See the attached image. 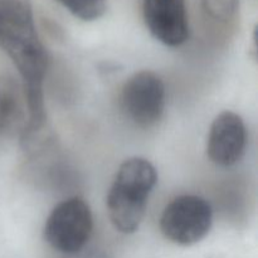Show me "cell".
I'll return each instance as SVG.
<instances>
[{"mask_svg": "<svg viewBox=\"0 0 258 258\" xmlns=\"http://www.w3.org/2000/svg\"><path fill=\"white\" fill-rule=\"evenodd\" d=\"M0 47L19 71L29 110L25 136L45 123L43 83L48 53L38 37L32 0H0Z\"/></svg>", "mask_w": 258, "mask_h": 258, "instance_id": "1", "label": "cell"}, {"mask_svg": "<svg viewBox=\"0 0 258 258\" xmlns=\"http://www.w3.org/2000/svg\"><path fill=\"white\" fill-rule=\"evenodd\" d=\"M156 183L155 166L146 159L130 158L121 164L106 198L108 217L118 232L131 234L140 228Z\"/></svg>", "mask_w": 258, "mask_h": 258, "instance_id": "2", "label": "cell"}, {"mask_svg": "<svg viewBox=\"0 0 258 258\" xmlns=\"http://www.w3.org/2000/svg\"><path fill=\"white\" fill-rule=\"evenodd\" d=\"M92 213L80 197L58 204L44 226V239L60 253L77 254L85 248L92 233Z\"/></svg>", "mask_w": 258, "mask_h": 258, "instance_id": "3", "label": "cell"}, {"mask_svg": "<svg viewBox=\"0 0 258 258\" xmlns=\"http://www.w3.org/2000/svg\"><path fill=\"white\" fill-rule=\"evenodd\" d=\"M213 209L208 201L198 196H181L164 209L160 229L166 239L179 246L198 243L209 233Z\"/></svg>", "mask_w": 258, "mask_h": 258, "instance_id": "4", "label": "cell"}, {"mask_svg": "<svg viewBox=\"0 0 258 258\" xmlns=\"http://www.w3.org/2000/svg\"><path fill=\"white\" fill-rule=\"evenodd\" d=\"M166 92L163 80L151 71L131 76L121 91V107L125 115L140 127H151L163 116Z\"/></svg>", "mask_w": 258, "mask_h": 258, "instance_id": "5", "label": "cell"}, {"mask_svg": "<svg viewBox=\"0 0 258 258\" xmlns=\"http://www.w3.org/2000/svg\"><path fill=\"white\" fill-rule=\"evenodd\" d=\"M143 13L149 32L168 47H179L189 37L185 0H143Z\"/></svg>", "mask_w": 258, "mask_h": 258, "instance_id": "6", "label": "cell"}, {"mask_svg": "<svg viewBox=\"0 0 258 258\" xmlns=\"http://www.w3.org/2000/svg\"><path fill=\"white\" fill-rule=\"evenodd\" d=\"M247 131L243 120L232 111H223L212 122L208 136V156L216 165L229 168L243 158Z\"/></svg>", "mask_w": 258, "mask_h": 258, "instance_id": "7", "label": "cell"}, {"mask_svg": "<svg viewBox=\"0 0 258 258\" xmlns=\"http://www.w3.org/2000/svg\"><path fill=\"white\" fill-rule=\"evenodd\" d=\"M71 14L83 22H93L103 17L107 10L106 0H55Z\"/></svg>", "mask_w": 258, "mask_h": 258, "instance_id": "8", "label": "cell"}, {"mask_svg": "<svg viewBox=\"0 0 258 258\" xmlns=\"http://www.w3.org/2000/svg\"><path fill=\"white\" fill-rule=\"evenodd\" d=\"M238 2L239 0H202V5L209 17L226 22L236 14Z\"/></svg>", "mask_w": 258, "mask_h": 258, "instance_id": "9", "label": "cell"}]
</instances>
